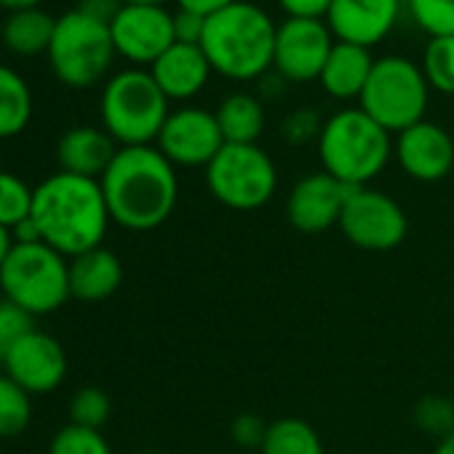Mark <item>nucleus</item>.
Segmentation results:
<instances>
[{
    "instance_id": "9d476101",
    "label": "nucleus",
    "mask_w": 454,
    "mask_h": 454,
    "mask_svg": "<svg viewBox=\"0 0 454 454\" xmlns=\"http://www.w3.org/2000/svg\"><path fill=\"white\" fill-rule=\"evenodd\" d=\"M340 231L364 252H390L403 244L409 233V216L387 192L356 187L340 216Z\"/></svg>"
},
{
    "instance_id": "b1692460",
    "label": "nucleus",
    "mask_w": 454,
    "mask_h": 454,
    "mask_svg": "<svg viewBox=\"0 0 454 454\" xmlns=\"http://www.w3.org/2000/svg\"><path fill=\"white\" fill-rule=\"evenodd\" d=\"M30 118L33 91L27 81L9 65H0V139H12L22 134Z\"/></svg>"
},
{
    "instance_id": "aec40b11",
    "label": "nucleus",
    "mask_w": 454,
    "mask_h": 454,
    "mask_svg": "<svg viewBox=\"0 0 454 454\" xmlns=\"http://www.w3.org/2000/svg\"><path fill=\"white\" fill-rule=\"evenodd\" d=\"M123 265L115 252L97 247L70 260V297L81 302H102L121 289Z\"/></svg>"
},
{
    "instance_id": "6ab92c4d",
    "label": "nucleus",
    "mask_w": 454,
    "mask_h": 454,
    "mask_svg": "<svg viewBox=\"0 0 454 454\" xmlns=\"http://www.w3.org/2000/svg\"><path fill=\"white\" fill-rule=\"evenodd\" d=\"M150 75L166 94V99H190L203 91L211 65L203 54L200 46H187V43H174L166 49L150 67Z\"/></svg>"
},
{
    "instance_id": "4c0bfd02",
    "label": "nucleus",
    "mask_w": 454,
    "mask_h": 454,
    "mask_svg": "<svg viewBox=\"0 0 454 454\" xmlns=\"http://www.w3.org/2000/svg\"><path fill=\"white\" fill-rule=\"evenodd\" d=\"M123 6H126L123 0H81L78 12H83L86 17H91L102 25H110L121 14Z\"/></svg>"
},
{
    "instance_id": "dca6fc26",
    "label": "nucleus",
    "mask_w": 454,
    "mask_h": 454,
    "mask_svg": "<svg viewBox=\"0 0 454 454\" xmlns=\"http://www.w3.org/2000/svg\"><path fill=\"white\" fill-rule=\"evenodd\" d=\"M393 155L406 176L417 182H441L454 168V139L446 129L419 121L398 134Z\"/></svg>"
},
{
    "instance_id": "58836bf2",
    "label": "nucleus",
    "mask_w": 454,
    "mask_h": 454,
    "mask_svg": "<svg viewBox=\"0 0 454 454\" xmlns=\"http://www.w3.org/2000/svg\"><path fill=\"white\" fill-rule=\"evenodd\" d=\"M236 0H176V6L182 9V12H192V14H198V17H211V14H216V12H222V9H227V6H233Z\"/></svg>"
},
{
    "instance_id": "ddd939ff",
    "label": "nucleus",
    "mask_w": 454,
    "mask_h": 454,
    "mask_svg": "<svg viewBox=\"0 0 454 454\" xmlns=\"http://www.w3.org/2000/svg\"><path fill=\"white\" fill-rule=\"evenodd\" d=\"M110 35L118 57L139 67H153V62L176 43L174 17L163 6H123L110 22Z\"/></svg>"
},
{
    "instance_id": "e433bc0d",
    "label": "nucleus",
    "mask_w": 454,
    "mask_h": 454,
    "mask_svg": "<svg viewBox=\"0 0 454 454\" xmlns=\"http://www.w3.org/2000/svg\"><path fill=\"white\" fill-rule=\"evenodd\" d=\"M278 6L289 14V20H324L332 0H278Z\"/></svg>"
},
{
    "instance_id": "79ce46f5",
    "label": "nucleus",
    "mask_w": 454,
    "mask_h": 454,
    "mask_svg": "<svg viewBox=\"0 0 454 454\" xmlns=\"http://www.w3.org/2000/svg\"><path fill=\"white\" fill-rule=\"evenodd\" d=\"M433 454H454V430L438 441V446H435V451H433Z\"/></svg>"
},
{
    "instance_id": "37998d69",
    "label": "nucleus",
    "mask_w": 454,
    "mask_h": 454,
    "mask_svg": "<svg viewBox=\"0 0 454 454\" xmlns=\"http://www.w3.org/2000/svg\"><path fill=\"white\" fill-rule=\"evenodd\" d=\"M126 6H166L168 0H123Z\"/></svg>"
},
{
    "instance_id": "a878e982",
    "label": "nucleus",
    "mask_w": 454,
    "mask_h": 454,
    "mask_svg": "<svg viewBox=\"0 0 454 454\" xmlns=\"http://www.w3.org/2000/svg\"><path fill=\"white\" fill-rule=\"evenodd\" d=\"M33 395L9 374H0V438H12L27 430L33 419Z\"/></svg>"
},
{
    "instance_id": "f8f14e48",
    "label": "nucleus",
    "mask_w": 454,
    "mask_h": 454,
    "mask_svg": "<svg viewBox=\"0 0 454 454\" xmlns=\"http://www.w3.org/2000/svg\"><path fill=\"white\" fill-rule=\"evenodd\" d=\"M222 147H224V137L219 131L216 115L203 107L174 110L158 134V150L174 166H184V168H195V166L206 168Z\"/></svg>"
},
{
    "instance_id": "c9c22d12",
    "label": "nucleus",
    "mask_w": 454,
    "mask_h": 454,
    "mask_svg": "<svg viewBox=\"0 0 454 454\" xmlns=\"http://www.w3.org/2000/svg\"><path fill=\"white\" fill-rule=\"evenodd\" d=\"M174 17V41L187 43V46H200L203 30H206V17H198L192 12H176Z\"/></svg>"
},
{
    "instance_id": "39448f33",
    "label": "nucleus",
    "mask_w": 454,
    "mask_h": 454,
    "mask_svg": "<svg viewBox=\"0 0 454 454\" xmlns=\"http://www.w3.org/2000/svg\"><path fill=\"white\" fill-rule=\"evenodd\" d=\"M102 129L121 147H142L158 142V134L171 115L168 99L150 75V70H123L105 83L102 99Z\"/></svg>"
},
{
    "instance_id": "a18cd8bd",
    "label": "nucleus",
    "mask_w": 454,
    "mask_h": 454,
    "mask_svg": "<svg viewBox=\"0 0 454 454\" xmlns=\"http://www.w3.org/2000/svg\"><path fill=\"white\" fill-rule=\"evenodd\" d=\"M451 406H454V390H451Z\"/></svg>"
},
{
    "instance_id": "bb28decb",
    "label": "nucleus",
    "mask_w": 454,
    "mask_h": 454,
    "mask_svg": "<svg viewBox=\"0 0 454 454\" xmlns=\"http://www.w3.org/2000/svg\"><path fill=\"white\" fill-rule=\"evenodd\" d=\"M422 73L430 89L454 94V35L430 38L422 57Z\"/></svg>"
},
{
    "instance_id": "5701e85b",
    "label": "nucleus",
    "mask_w": 454,
    "mask_h": 454,
    "mask_svg": "<svg viewBox=\"0 0 454 454\" xmlns=\"http://www.w3.org/2000/svg\"><path fill=\"white\" fill-rule=\"evenodd\" d=\"M214 115L224 145H257L265 131V107L254 94H231L222 99Z\"/></svg>"
},
{
    "instance_id": "2f4dec72",
    "label": "nucleus",
    "mask_w": 454,
    "mask_h": 454,
    "mask_svg": "<svg viewBox=\"0 0 454 454\" xmlns=\"http://www.w3.org/2000/svg\"><path fill=\"white\" fill-rule=\"evenodd\" d=\"M35 329L33 316L20 305L4 300L0 302V364L9 358V353Z\"/></svg>"
},
{
    "instance_id": "c756f323",
    "label": "nucleus",
    "mask_w": 454,
    "mask_h": 454,
    "mask_svg": "<svg viewBox=\"0 0 454 454\" xmlns=\"http://www.w3.org/2000/svg\"><path fill=\"white\" fill-rule=\"evenodd\" d=\"M411 20L430 35H454V0H406Z\"/></svg>"
},
{
    "instance_id": "a211bd4d",
    "label": "nucleus",
    "mask_w": 454,
    "mask_h": 454,
    "mask_svg": "<svg viewBox=\"0 0 454 454\" xmlns=\"http://www.w3.org/2000/svg\"><path fill=\"white\" fill-rule=\"evenodd\" d=\"M118 142L97 126H75L62 134L57 142V160L59 171L89 176V179H102L105 171L110 168L113 158L118 155Z\"/></svg>"
},
{
    "instance_id": "f03ea898",
    "label": "nucleus",
    "mask_w": 454,
    "mask_h": 454,
    "mask_svg": "<svg viewBox=\"0 0 454 454\" xmlns=\"http://www.w3.org/2000/svg\"><path fill=\"white\" fill-rule=\"evenodd\" d=\"M33 222L41 241L65 257H78L102 247L110 227V208L99 179L78 174H51L33 190Z\"/></svg>"
},
{
    "instance_id": "4468645a",
    "label": "nucleus",
    "mask_w": 454,
    "mask_h": 454,
    "mask_svg": "<svg viewBox=\"0 0 454 454\" xmlns=\"http://www.w3.org/2000/svg\"><path fill=\"white\" fill-rule=\"evenodd\" d=\"M353 190L356 187L340 182L326 171H313L292 187L286 198V216L300 233H324L329 227L340 224V216Z\"/></svg>"
},
{
    "instance_id": "7ed1b4c3",
    "label": "nucleus",
    "mask_w": 454,
    "mask_h": 454,
    "mask_svg": "<svg viewBox=\"0 0 454 454\" xmlns=\"http://www.w3.org/2000/svg\"><path fill=\"white\" fill-rule=\"evenodd\" d=\"M276 33L270 14L249 0H236L206 20L200 49L219 75L231 81H254L273 67Z\"/></svg>"
},
{
    "instance_id": "7c9ffc66",
    "label": "nucleus",
    "mask_w": 454,
    "mask_h": 454,
    "mask_svg": "<svg viewBox=\"0 0 454 454\" xmlns=\"http://www.w3.org/2000/svg\"><path fill=\"white\" fill-rule=\"evenodd\" d=\"M49 454H113L110 443L99 430L67 422L51 441Z\"/></svg>"
},
{
    "instance_id": "393cba45",
    "label": "nucleus",
    "mask_w": 454,
    "mask_h": 454,
    "mask_svg": "<svg viewBox=\"0 0 454 454\" xmlns=\"http://www.w3.org/2000/svg\"><path fill=\"white\" fill-rule=\"evenodd\" d=\"M260 454H324L318 430L300 417H281L268 425Z\"/></svg>"
},
{
    "instance_id": "2eb2a0df",
    "label": "nucleus",
    "mask_w": 454,
    "mask_h": 454,
    "mask_svg": "<svg viewBox=\"0 0 454 454\" xmlns=\"http://www.w3.org/2000/svg\"><path fill=\"white\" fill-rule=\"evenodd\" d=\"M6 374L22 385L30 395H46L57 390L67 374L65 348L46 332L33 329L4 361Z\"/></svg>"
},
{
    "instance_id": "ea45409f",
    "label": "nucleus",
    "mask_w": 454,
    "mask_h": 454,
    "mask_svg": "<svg viewBox=\"0 0 454 454\" xmlns=\"http://www.w3.org/2000/svg\"><path fill=\"white\" fill-rule=\"evenodd\" d=\"M12 249H14V236H12V231H6V227H0V268H4V262H6V257L12 254Z\"/></svg>"
},
{
    "instance_id": "20e7f679",
    "label": "nucleus",
    "mask_w": 454,
    "mask_h": 454,
    "mask_svg": "<svg viewBox=\"0 0 454 454\" xmlns=\"http://www.w3.org/2000/svg\"><path fill=\"white\" fill-rule=\"evenodd\" d=\"M324 171L350 187H369L393 158L390 134L361 107H348L324 121L318 137Z\"/></svg>"
},
{
    "instance_id": "473e14b6",
    "label": "nucleus",
    "mask_w": 454,
    "mask_h": 454,
    "mask_svg": "<svg viewBox=\"0 0 454 454\" xmlns=\"http://www.w3.org/2000/svg\"><path fill=\"white\" fill-rule=\"evenodd\" d=\"M414 419L425 433H435V435H449L454 430V406L451 398H438V395H425L417 409H414Z\"/></svg>"
},
{
    "instance_id": "6e6552de",
    "label": "nucleus",
    "mask_w": 454,
    "mask_h": 454,
    "mask_svg": "<svg viewBox=\"0 0 454 454\" xmlns=\"http://www.w3.org/2000/svg\"><path fill=\"white\" fill-rule=\"evenodd\" d=\"M430 86L422 67L403 57L377 59L358 107L374 118L387 134H401L425 121Z\"/></svg>"
},
{
    "instance_id": "f257e3e1",
    "label": "nucleus",
    "mask_w": 454,
    "mask_h": 454,
    "mask_svg": "<svg viewBox=\"0 0 454 454\" xmlns=\"http://www.w3.org/2000/svg\"><path fill=\"white\" fill-rule=\"evenodd\" d=\"M99 184L110 219L134 233L160 227L179 198L176 166L153 145L121 147Z\"/></svg>"
},
{
    "instance_id": "0eeeda50",
    "label": "nucleus",
    "mask_w": 454,
    "mask_h": 454,
    "mask_svg": "<svg viewBox=\"0 0 454 454\" xmlns=\"http://www.w3.org/2000/svg\"><path fill=\"white\" fill-rule=\"evenodd\" d=\"M115 57L118 51L110 35V25H102L78 9L57 20L46 59L54 75L65 86L70 89L97 86L110 73Z\"/></svg>"
},
{
    "instance_id": "c85d7f7f",
    "label": "nucleus",
    "mask_w": 454,
    "mask_h": 454,
    "mask_svg": "<svg viewBox=\"0 0 454 454\" xmlns=\"http://www.w3.org/2000/svg\"><path fill=\"white\" fill-rule=\"evenodd\" d=\"M113 403L110 395L102 387H81L73 398H70V422L81 425V427H91L99 430L107 419H110Z\"/></svg>"
},
{
    "instance_id": "9b49d317",
    "label": "nucleus",
    "mask_w": 454,
    "mask_h": 454,
    "mask_svg": "<svg viewBox=\"0 0 454 454\" xmlns=\"http://www.w3.org/2000/svg\"><path fill=\"white\" fill-rule=\"evenodd\" d=\"M334 43L337 41L324 20H286L276 33L273 67L289 83L318 81Z\"/></svg>"
},
{
    "instance_id": "cd10ccee",
    "label": "nucleus",
    "mask_w": 454,
    "mask_h": 454,
    "mask_svg": "<svg viewBox=\"0 0 454 454\" xmlns=\"http://www.w3.org/2000/svg\"><path fill=\"white\" fill-rule=\"evenodd\" d=\"M33 214V190L17 174L0 171V227L14 231Z\"/></svg>"
},
{
    "instance_id": "412c9836",
    "label": "nucleus",
    "mask_w": 454,
    "mask_h": 454,
    "mask_svg": "<svg viewBox=\"0 0 454 454\" xmlns=\"http://www.w3.org/2000/svg\"><path fill=\"white\" fill-rule=\"evenodd\" d=\"M372 67H374V59L369 49L337 41L318 81L324 91L334 99H361L366 81L372 75Z\"/></svg>"
},
{
    "instance_id": "1a4fd4ad",
    "label": "nucleus",
    "mask_w": 454,
    "mask_h": 454,
    "mask_svg": "<svg viewBox=\"0 0 454 454\" xmlns=\"http://www.w3.org/2000/svg\"><path fill=\"white\" fill-rule=\"evenodd\" d=\"M206 187L227 208L254 211L273 200L278 171L260 145H224L206 166Z\"/></svg>"
},
{
    "instance_id": "a19ab883",
    "label": "nucleus",
    "mask_w": 454,
    "mask_h": 454,
    "mask_svg": "<svg viewBox=\"0 0 454 454\" xmlns=\"http://www.w3.org/2000/svg\"><path fill=\"white\" fill-rule=\"evenodd\" d=\"M0 6L9 9V14H12V12H22V9H38L41 0H0Z\"/></svg>"
},
{
    "instance_id": "423d86ee",
    "label": "nucleus",
    "mask_w": 454,
    "mask_h": 454,
    "mask_svg": "<svg viewBox=\"0 0 454 454\" xmlns=\"http://www.w3.org/2000/svg\"><path fill=\"white\" fill-rule=\"evenodd\" d=\"M0 289L33 318L54 313L70 300V262L43 241L14 244L0 268Z\"/></svg>"
},
{
    "instance_id": "72a5a7b5",
    "label": "nucleus",
    "mask_w": 454,
    "mask_h": 454,
    "mask_svg": "<svg viewBox=\"0 0 454 454\" xmlns=\"http://www.w3.org/2000/svg\"><path fill=\"white\" fill-rule=\"evenodd\" d=\"M321 129H324V121L316 110L310 107H302V110H294L292 115H286L284 126H281V134L289 145H308V142H318L321 137Z\"/></svg>"
},
{
    "instance_id": "c03bdc74",
    "label": "nucleus",
    "mask_w": 454,
    "mask_h": 454,
    "mask_svg": "<svg viewBox=\"0 0 454 454\" xmlns=\"http://www.w3.org/2000/svg\"><path fill=\"white\" fill-rule=\"evenodd\" d=\"M145 454H163V451H145Z\"/></svg>"
},
{
    "instance_id": "f3484780",
    "label": "nucleus",
    "mask_w": 454,
    "mask_h": 454,
    "mask_svg": "<svg viewBox=\"0 0 454 454\" xmlns=\"http://www.w3.org/2000/svg\"><path fill=\"white\" fill-rule=\"evenodd\" d=\"M401 0H332L326 25L340 43L372 49L398 22Z\"/></svg>"
},
{
    "instance_id": "f704fd0d",
    "label": "nucleus",
    "mask_w": 454,
    "mask_h": 454,
    "mask_svg": "<svg viewBox=\"0 0 454 454\" xmlns=\"http://www.w3.org/2000/svg\"><path fill=\"white\" fill-rule=\"evenodd\" d=\"M268 425H270V422H265V419L257 417V414H241V417L233 419L231 435H233V441H236L241 449L254 451V449H262L265 435H268Z\"/></svg>"
},
{
    "instance_id": "4be33fe9",
    "label": "nucleus",
    "mask_w": 454,
    "mask_h": 454,
    "mask_svg": "<svg viewBox=\"0 0 454 454\" xmlns=\"http://www.w3.org/2000/svg\"><path fill=\"white\" fill-rule=\"evenodd\" d=\"M57 20L46 14L41 6L38 9H22L12 12L0 27V41H4L6 51L17 57H35L46 54L54 38Z\"/></svg>"
}]
</instances>
